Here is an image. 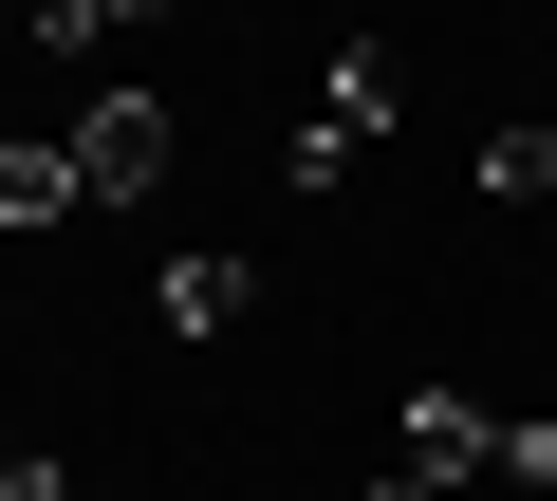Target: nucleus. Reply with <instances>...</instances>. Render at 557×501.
I'll return each instance as SVG.
<instances>
[{
  "instance_id": "obj_1",
  "label": "nucleus",
  "mask_w": 557,
  "mask_h": 501,
  "mask_svg": "<svg viewBox=\"0 0 557 501\" xmlns=\"http://www.w3.org/2000/svg\"><path fill=\"white\" fill-rule=\"evenodd\" d=\"M465 483H502V409L428 372V390L391 409V464H372V501H465Z\"/></svg>"
},
{
  "instance_id": "obj_2",
  "label": "nucleus",
  "mask_w": 557,
  "mask_h": 501,
  "mask_svg": "<svg viewBox=\"0 0 557 501\" xmlns=\"http://www.w3.org/2000/svg\"><path fill=\"white\" fill-rule=\"evenodd\" d=\"M168 167H186V130H168V93H94V112H75V186H94V204H149Z\"/></svg>"
},
{
  "instance_id": "obj_3",
  "label": "nucleus",
  "mask_w": 557,
  "mask_h": 501,
  "mask_svg": "<svg viewBox=\"0 0 557 501\" xmlns=\"http://www.w3.org/2000/svg\"><path fill=\"white\" fill-rule=\"evenodd\" d=\"M354 149H391V57H335V75H317V130L278 149V167H298V186H335Z\"/></svg>"
},
{
  "instance_id": "obj_4",
  "label": "nucleus",
  "mask_w": 557,
  "mask_h": 501,
  "mask_svg": "<svg viewBox=\"0 0 557 501\" xmlns=\"http://www.w3.org/2000/svg\"><path fill=\"white\" fill-rule=\"evenodd\" d=\"M75 204H94V186H75V149H0V223H20V241H38V223H75Z\"/></svg>"
},
{
  "instance_id": "obj_5",
  "label": "nucleus",
  "mask_w": 557,
  "mask_h": 501,
  "mask_svg": "<svg viewBox=\"0 0 557 501\" xmlns=\"http://www.w3.org/2000/svg\"><path fill=\"white\" fill-rule=\"evenodd\" d=\"M242 298H260V279H242V261H168V279H149V316H168V335H223V316H242Z\"/></svg>"
},
{
  "instance_id": "obj_6",
  "label": "nucleus",
  "mask_w": 557,
  "mask_h": 501,
  "mask_svg": "<svg viewBox=\"0 0 557 501\" xmlns=\"http://www.w3.org/2000/svg\"><path fill=\"white\" fill-rule=\"evenodd\" d=\"M483 186H502V204H557V130H502V149H483Z\"/></svg>"
},
{
  "instance_id": "obj_7",
  "label": "nucleus",
  "mask_w": 557,
  "mask_h": 501,
  "mask_svg": "<svg viewBox=\"0 0 557 501\" xmlns=\"http://www.w3.org/2000/svg\"><path fill=\"white\" fill-rule=\"evenodd\" d=\"M131 20H168V0H38V38L75 57V38H131Z\"/></svg>"
},
{
  "instance_id": "obj_8",
  "label": "nucleus",
  "mask_w": 557,
  "mask_h": 501,
  "mask_svg": "<svg viewBox=\"0 0 557 501\" xmlns=\"http://www.w3.org/2000/svg\"><path fill=\"white\" fill-rule=\"evenodd\" d=\"M0 501H75V483H57V464H38L20 427H0Z\"/></svg>"
}]
</instances>
